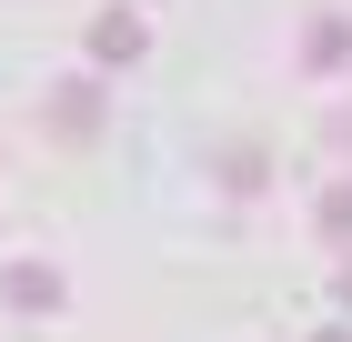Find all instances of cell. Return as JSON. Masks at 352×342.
Here are the masks:
<instances>
[{"label":"cell","instance_id":"obj_3","mask_svg":"<svg viewBox=\"0 0 352 342\" xmlns=\"http://www.w3.org/2000/svg\"><path fill=\"white\" fill-rule=\"evenodd\" d=\"M91 51H101V61H131V51H141V21H131V10H111V21L91 30Z\"/></svg>","mask_w":352,"mask_h":342},{"label":"cell","instance_id":"obj_5","mask_svg":"<svg viewBox=\"0 0 352 342\" xmlns=\"http://www.w3.org/2000/svg\"><path fill=\"white\" fill-rule=\"evenodd\" d=\"M342 302H352V262H342Z\"/></svg>","mask_w":352,"mask_h":342},{"label":"cell","instance_id":"obj_6","mask_svg":"<svg viewBox=\"0 0 352 342\" xmlns=\"http://www.w3.org/2000/svg\"><path fill=\"white\" fill-rule=\"evenodd\" d=\"M312 342H352V332H312Z\"/></svg>","mask_w":352,"mask_h":342},{"label":"cell","instance_id":"obj_2","mask_svg":"<svg viewBox=\"0 0 352 342\" xmlns=\"http://www.w3.org/2000/svg\"><path fill=\"white\" fill-rule=\"evenodd\" d=\"M51 121H60L71 141H81L91 121H101V111H91V81H60V91H51Z\"/></svg>","mask_w":352,"mask_h":342},{"label":"cell","instance_id":"obj_4","mask_svg":"<svg viewBox=\"0 0 352 342\" xmlns=\"http://www.w3.org/2000/svg\"><path fill=\"white\" fill-rule=\"evenodd\" d=\"M322 232H352V182H332V191H322Z\"/></svg>","mask_w":352,"mask_h":342},{"label":"cell","instance_id":"obj_1","mask_svg":"<svg viewBox=\"0 0 352 342\" xmlns=\"http://www.w3.org/2000/svg\"><path fill=\"white\" fill-rule=\"evenodd\" d=\"M0 302H21V312H51V302H60V272H41V262H10V272H0Z\"/></svg>","mask_w":352,"mask_h":342}]
</instances>
